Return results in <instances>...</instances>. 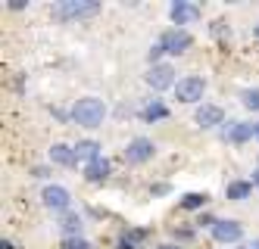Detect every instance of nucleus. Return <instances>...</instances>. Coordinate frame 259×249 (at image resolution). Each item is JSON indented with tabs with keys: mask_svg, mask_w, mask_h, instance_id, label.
I'll return each mask as SVG.
<instances>
[{
	"mask_svg": "<svg viewBox=\"0 0 259 249\" xmlns=\"http://www.w3.org/2000/svg\"><path fill=\"white\" fill-rule=\"evenodd\" d=\"M172 78H175V69L165 66V63H153V69L147 72V84L153 90H162V87H172Z\"/></svg>",
	"mask_w": 259,
	"mask_h": 249,
	"instance_id": "obj_4",
	"label": "nucleus"
},
{
	"mask_svg": "<svg viewBox=\"0 0 259 249\" xmlns=\"http://www.w3.org/2000/svg\"><path fill=\"white\" fill-rule=\"evenodd\" d=\"M162 53H165V47H162V44H156V47H150V63H153V60H159V56H162Z\"/></svg>",
	"mask_w": 259,
	"mask_h": 249,
	"instance_id": "obj_21",
	"label": "nucleus"
},
{
	"mask_svg": "<svg viewBox=\"0 0 259 249\" xmlns=\"http://www.w3.org/2000/svg\"><path fill=\"white\" fill-rule=\"evenodd\" d=\"M240 234H244V227L237 221H215L212 224V237L219 243H234V240H240Z\"/></svg>",
	"mask_w": 259,
	"mask_h": 249,
	"instance_id": "obj_8",
	"label": "nucleus"
},
{
	"mask_svg": "<svg viewBox=\"0 0 259 249\" xmlns=\"http://www.w3.org/2000/svg\"><path fill=\"white\" fill-rule=\"evenodd\" d=\"M250 190H253V184H247V181H234V184H228V200H244V196H250Z\"/></svg>",
	"mask_w": 259,
	"mask_h": 249,
	"instance_id": "obj_15",
	"label": "nucleus"
},
{
	"mask_svg": "<svg viewBox=\"0 0 259 249\" xmlns=\"http://www.w3.org/2000/svg\"><path fill=\"white\" fill-rule=\"evenodd\" d=\"M197 125H203V128L222 125V109H219V106H200V109H197Z\"/></svg>",
	"mask_w": 259,
	"mask_h": 249,
	"instance_id": "obj_11",
	"label": "nucleus"
},
{
	"mask_svg": "<svg viewBox=\"0 0 259 249\" xmlns=\"http://www.w3.org/2000/svg\"><path fill=\"white\" fill-rule=\"evenodd\" d=\"M63 231H66L69 237H78V234H81V218L72 215V212H66V218H63Z\"/></svg>",
	"mask_w": 259,
	"mask_h": 249,
	"instance_id": "obj_16",
	"label": "nucleus"
},
{
	"mask_svg": "<svg viewBox=\"0 0 259 249\" xmlns=\"http://www.w3.org/2000/svg\"><path fill=\"white\" fill-rule=\"evenodd\" d=\"M162 47H165V53H184L191 47V34L184 31V28H172V31H165L162 34V41H159Z\"/></svg>",
	"mask_w": 259,
	"mask_h": 249,
	"instance_id": "obj_5",
	"label": "nucleus"
},
{
	"mask_svg": "<svg viewBox=\"0 0 259 249\" xmlns=\"http://www.w3.org/2000/svg\"><path fill=\"white\" fill-rule=\"evenodd\" d=\"M103 116H106V106L97 97H84V100H78L72 106V119H75L81 128H97L103 122Z\"/></svg>",
	"mask_w": 259,
	"mask_h": 249,
	"instance_id": "obj_1",
	"label": "nucleus"
},
{
	"mask_svg": "<svg viewBox=\"0 0 259 249\" xmlns=\"http://www.w3.org/2000/svg\"><path fill=\"white\" fill-rule=\"evenodd\" d=\"M100 7L94 4V0H63V4L53 7V19H60V22H66V19H81V16H94Z\"/></svg>",
	"mask_w": 259,
	"mask_h": 249,
	"instance_id": "obj_2",
	"label": "nucleus"
},
{
	"mask_svg": "<svg viewBox=\"0 0 259 249\" xmlns=\"http://www.w3.org/2000/svg\"><path fill=\"white\" fill-rule=\"evenodd\" d=\"M153 156V140H147V137H138V140H132L128 143V150H125V159L128 162H147Z\"/></svg>",
	"mask_w": 259,
	"mask_h": 249,
	"instance_id": "obj_7",
	"label": "nucleus"
},
{
	"mask_svg": "<svg viewBox=\"0 0 259 249\" xmlns=\"http://www.w3.org/2000/svg\"><path fill=\"white\" fill-rule=\"evenodd\" d=\"M0 249H13V243H10V240H4V243H0Z\"/></svg>",
	"mask_w": 259,
	"mask_h": 249,
	"instance_id": "obj_22",
	"label": "nucleus"
},
{
	"mask_svg": "<svg viewBox=\"0 0 259 249\" xmlns=\"http://www.w3.org/2000/svg\"><path fill=\"white\" fill-rule=\"evenodd\" d=\"M41 200H44L47 209H53V212H66L69 209V190L66 187H44Z\"/></svg>",
	"mask_w": 259,
	"mask_h": 249,
	"instance_id": "obj_6",
	"label": "nucleus"
},
{
	"mask_svg": "<svg viewBox=\"0 0 259 249\" xmlns=\"http://www.w3.org/2000/svg\"><path fill=\"white\" fill-rule=\"evenodd\" d=\"M63 249H91V246H88V240H81V237H69V240L63 243Z\"/></svg>",
	"mask_w": 259,
	"mask_h": 249,
	"instance_id": "obj_20",
	"label": "nucleus"
},
{
	"mask_svg": "<svg viewBox=\"0 0 259 249\" xmlns=\"http://www.w3.org/2000/svg\"><path fill=\"white\" fill-rule=\"evenodd\" d=\"M244 106H247V109H253V112H259V87L244 93Z\"/></svg>",
	"mask_w": 259,
	"mask_h": 249,
	"instance_id": "obj_19",
	"label": "nucleus"
},
{
	"mask_svg": "<svg viewBox=\"0 0 259 249\" xmlns=\"http://www.w3.org/2000/svg\"><path fill=\"white\" fill-rule=\"evenodd\" d=\"M253 128H256V140H259V122H256V125H253Z\"/></svg>",
	"mask_w": 259,
	"mask_h": 249,
	"instance_id": "obj_26",
	"label": "nucleus"
},
{
	"mask_svg": "<svg viewBox=\"0 0 259 249\" xmlns=\"http://www.w3.org/2000/svg\"><path fill=\"white\" fill-rule=\"evenodd\" d=\"M253 184H256V187H259V171H256V175H253Z\"/></svg>",
	"mask_w": 259,
	"mask_h": 249,
	"instance_id": "obj_25",
	"label": "nucleus"
},
{
	"mask_svg": "<svg viewBox=\"0 0 259 249\" xmlns=\"http://www.w3.org/2000/svg\"><path fill=\"white\" fill-rule=\"evenodd\" d=\"M206 200H209L206 193H188V196L181 200V206L184 209H200V206H206Z\"/></svg>",
	"mask_w": 259,
	"mask_h": 249,
	"instance_id": "obj_18",
	"label": "nucleus"
},
{
	"mask_svg": "<svg viewBox=\"0 0 259 249\" xmlns=\"http://www.w3.org/2000/svg\"><path fill=\"white\" fill-rule=\"evenodd\" d=\"M159 249H178V246H172V243H165V246H159Z\"/></svg>",
	"mask_w": 259,
	"mask_h": 249,
	"instance_id": "obj_24",
	"label": "nucleus"
},
{
	"mask_svg": "<svg viewBox=\"0 0 259 249\" xmlns=\"http://www.w3.org/2000/svg\"><path fill=\"white\" fill-rule=\"evenodd\" d=\"M172 19H175V22L178 25H191V22H197V19H200V10L194 7V4H184V0H178V4H172Z\"/></svg>",
	"mask_w": 259,
	"mask_h": 249,
	"instance_id": "obj_9",
	"label": "nucleus"
},
{
	"mask_svg": "<svg viewBox=\"0 0 259 249\" xmlns=\"http://www.w3.org/2000/svg\"><path fill=\"white\" fill-rule=\"evenodd\" d=\"M247 249H259V240H253V243H250V246H247Z\"/></svg>",
	"mask_w": 259,
	"mask_h": 249,
	"instance_id": "obj_23",
	"label": "nucleus"
},
{
	"mask_svg": "<svg viewBox=\"0 0 259 249\" xmlns=\"http://www.w3.org/2000/svg\"><path fill=\"white\" fill-rule=\"evenodd\" d=\"M50 162H57V165H72V162H75V150H69L66 143H53V146H50Z\"/></svg>",
	"mask_w": 259,
	"mask_h": 249,
	"instance_id": "obj_14",
	"label": "nucleus"
},
{
	"mask_svg": "<svg viewBox=\"0 0 259 249\" xmlns=\"http://www.w3.org/2000/svg\"><path fill=\"white\" fill-rule=\"evenodd\" d=\"M75 159H81V162L100 159V143H97V140H81V143L75 146Z\"/></svg>",
	"mask_w": 259,
	"mask_h": 249,
	"instance_id": "obj_12",
	"label": "nucleus"
},
{
	"mask_svg": "<svg viewBox=\"0 0 259 249\" xmlns=\"http://www.w3.org/2000/svg\"><path fill=\"white\" fill-rule=\"evenodd\" d=\"M106 175H109V162H106L103 156L84 165V178H88V181H103Z\"/></svg>",
	"mask_w": 259,
	"mask_h": 249,
	"instance_id": "obj_13",
	"label": "nucleus"
},
{
	"mask_svg": "<svg viewBox=\"0 0 259 249\" xmlns=\"http://www.w3.org/2000/svg\"><path fill=\"white\" fill-rule=\"evenodd\" d=\"M250 137H256V128H253V125L231 122V125L225 128V140H231V143H244V140H250Z\"/></svg>",
	"mask_w": 259,
	"mask_h": 249,
	"instance_id": "obj_10",
	"label": "nucleus"
},
{
	"mask_svg": "<svg viewBox=\"0 0 259 249\" xmlns=\"http://www.w3.org/2000/svg\"><path fill=\"white\" fill-rule=\"evenodd\" d=\"M165 116H169V109H165L162 103H150V106L144 109V119L147 122H156V119H165Z\"/></svg>",
	"mask_w": 259,
	"mask_h": 249,
	"instance_id": "obj_17",
	"label": "nucleus"
},
{
	"mask_svg": "<svg viewBox=\"0 0 259 249\" xmlns=\"http://www.w3.org/2000/svg\"><path fill=\"white\" fill-rule=\"evenodd\" d=\"M256 34H259V25H256Z\"/></svg>",
	"mask_w": 259,
	"mask_h": 249,
	"instance_id": "obj_27",
	"label": "nucleus"
},
{
	"mask_svg": "<svg viewBox=\"0 0 259 249\" xmlns=\"http://www.w3.org/2000/svg\"><path fill=\"white\" fill-rule=\"evenodd\" d=\"M203 90H206V84H203V78H181L178 84H175V97L181 100V103H197V100H203Z\"/></svg>",
	"mask_w": 259,
	"mask_h": 249,
	"instance_id": "obj_3",
	"label": "nucleus"
}]
</instances>
